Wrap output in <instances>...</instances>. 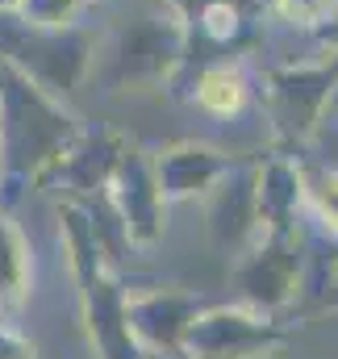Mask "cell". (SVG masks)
Masks as SVG:
<instances>
[{
    "label": "cell",
    "instance_id": "7402d4cb",
    "mask_svg": "<svg viewBox=\"0 0 338 359\" xmlns=\"http://www.w3.org/2000/svg\"><path fill=\"white\" fill-rule=\"evenodd\" d=\"M322 305H326V309H338V259H334V268H330V276H326V288H322Z\"/></svg>",
    "mask_w": 338,
    "mask_h": 359
},
{
    "label": "cell",
    "instance_id": "d6986e66",
    "mask_svg": "<svg viewBox=\"0 0 338 359\" xmlns=\"http://www.w3.org/2000/svg\"><path fill=\"white\" fill-rule=\"evenodd\" d=\"M271 13H276L284 25L313 34L326 17L338 13V0H271Z\"/></svg>",
    "mask_w": 338,
    "mask_h": 359
},
{
    "label": "cell",
    "instance_id": "2e32d148",
    "mask_svg": "<svg viewBox=\"0 0 338 359\" xmlns=\"http://www.w3.org/2000/svg\"><path fill=\"white\" fill-rule=\"evenodd\" d=\"M305 209L313 213L322 234L338 243V168L305 163Z\"/></svg>",
    "mask_w": 338,
    "mask_h": 359
},
{
    "label": "cell",
    "instance_id": "5b68a950",
    "mask_svg": "<svg viewBox=\"0 0 338 359\" xmlns=\"http://www.w3.org/2000/svg\"><path fill=\"white\" fill-rule=\"evenodd\" d=\"M104 196H109L113 213L121 217V230H126L134 251H151V247L163 243V234H168V201H163V192L155 184L147 151L126 142L113 176L104 184Z\"/></svg>",
    "mask_w": 338,
    "mask_h": 359
},
{
    "label": "cell",
    "instance_id": "8fae6325",
    "mask_svg": "<svg viewBox=\"0 0 338 359\" xmlns=\"http://www.w3.org/2000/svg\"><path fill=\"white\" fill-rule=\"evenodd\" d=\"M205 226L209 238L222 255H238L255 234V196H251V168H230V176H222L205 192Z\"/></svg>",
    "mask_w": 338,
    "mask_h": 359
},
{
    "label": "cell",
    "instance_id": "cb8c5ba5",
    "mask_svg": "<svg viewBox=\"0 0 338 359\" xmlns=\"http://www.w3.org/2000/svg\"><path fill=\"white\" fill-rule=\"evenodd\" d=\"M330 113H338V88H334V104H330Z\"/></svg>",
    "mask_w": 338,
    "mask_h": 359
},
{
    "label": "cell",
    "instance_id": "e0dca14e",
    "mask_svg": "<svg viewBox=\"0 0 338 359\" xmlns=\"http://www.w3.org/2000/svg\"><path fill=\"white\" fill-rule=\"evenodd\" d=\"M196 29L213 42V46H230L251 29V13L234 0H205L196 13Z\"/></svg>",
    "mask_w": 338,
    "mask_h": 359
},
{
    "label": "cell",
    "instance_id": "5bb4252c",
    "mask_svg": "<svg viewBox=\"0 0 338 359\" xmlns=\"http://www.w3.org/2000/svg\"><path fill=\"white\" fill-rule=\"evenodd\" d=\"M55 213H59V243H63V255H67V271H72L76 284L88 280L92 271L113 268V264L104 259V247H100V238H96V226H92V213H88L84 201L63 196V201L55 205Z\"/></svg>",
    "mask_w": 338,
    "mask_h": 359
},
{
    "label": "cell",
    "instance_id": "ba28073f",
    "mask_svg": "<svg viewBox=\"0 0 338 359\" xmlns=\"http://www.w3.org/2000/svg\"><path fill=\"white\" fill-rule=\"evenodd\" d=\"M230 168H234V155L213 142H201V138H180L151 155V172H155V184L168 205L205 201V192L222 176H230Z\"/></svg>",
    "mask_w": 338,
    "mask_h": 359
},
{
    "label": "cell",
    "instance_id": "7a4b0ae2",
    "mask_svg": "<svg viewBox=\"0 0 338 359\" xmlns=\"http://www.w3.org/2000/svg\"><path fill=\"white\" fill-rule=\"evenodd\" d=\"M305 251H309V238L301 234V226L297 230L255 234L230 264V288L238 292L243 305L280 318L284 309H292L301 301Z\"/></svg>",
    "mask_w": 338,
    "mask_h": 359
},
{
    "label": "cell",
    "instance_id": "9c48e42d",
    "mask_svg": "<svg viewBox=\"0 0 338 359\" xmlns=\"http://www.w3.org/2000/svg\"><path fill=\"white\" fill-rule=\"evenodd\" d=\"M251 196L259 234L297 230L305 213V159L297 151H267L251 168Z\"/></svg>",
    "mask_w": 338,
    "mask_h": 359
},
{
    "label": "cell",
    "instance_id": "d4e9b609",
    "mask_svg": "<svg viewBox=\"0 0 338 359\" xmlns=\"http://www.w3.org/2000/svg\"><path fill=\"white\" fill-rule=\"evenodd\" d=\"M84 4H100V0H84Z\"/></svg>",
    "mask_w": 338,
    "mask_h": 359
},
{
    "label": "cell",
    "instance_id": "9a60e30c",
    "mask_svg": "<svg viewBox=\"0 0 338 359\" xmlns=\"http://www.w3.org/2000/svg\"><path fill=\"white\" fill-rule=\"evenodd\" d=\"M34 259L13 213H0V309H21L29 297Z\"/></svg>",
    "mask_w": 338,
    "mask_h": 359
},
{
    "label": "cell",
    "instance_id": "ffe728a7",
    "mask_svg": "<svg viewBox=\"0 0 338 359\" xmlns=\"http://www.w3.org/2000/svg\"><path fill=\"white\" fill-rule=\"evenodd\" d=\"M0 359H38V347H34V339H25L8 322H0Z\"/></svg>",
    "mask_w": 338,
    "mask_h": 359
},
{
    "label": "cell",
    "instance_id": "7c38bea8",
    "mask_svg": "<svg viewBox=\"0 0 338 359\" xmlns=\"http://www.w3.org/2000/svg\"><path fill=\"white\" fill-rule=\"evenodd\" d=\"M117 72L130 80H168L184 63V25L180 21H138L121 34L117 50Z\"/></svg>",
    "mask_w": 338,
    "mask_h": 359
},
{
    "label": "cell",
    "instance_id": "603a6c76",
    "mask_svg": "<svg viewBox=\"0 0 338 359\" xmlns=\"http://www.w3.org/2000/svg\"><path fill=\"white\" fill-rule=\"evenodd\" d=\"M17 4L21 0H0V13H17Z\"/></svg>",
    "mask_w": 338,
    "mask_h": 359
},
{
    "label": "cell",
    "instance_id": "3957f363",
    "mask_svg": "<svg viewBox=\"0 0 338 359\" xmlns=\"http://www.w3.org/2000/svg\"><path fill=\"white\" fill-rule=\"evenodd\" d=\"M334 88L338 63H326V59H292L263 76V100H267L280 151H297L322 130L334 104Z\"/></svg>",
    "mask_w": 338,
    "mask_h": 359
},
{
    "label": "cell",
    "instance_id": "30bf717a",
    "mask_svg": "<svg viewBox=\"0 0 338 359\" xmlns=\"http://www.w3.org/2000/svg\"><path fill=\"white\" fill-rule=\"evenodd\" d=\"M121 151H126V138L117 130H109V126L80 130V138L67 147V155L46 172V180L38 188H63V196H72V201L96 196V192H104Z\"/></svg>",
    "mask_w": 338,
    "mask_h": 359
},
{
    "label": "cell",
    "instance_id": "277c9868",
    "mask_svg": "<svg viewBox=\"0 0 338 359\" xmlns=\"http://www.w3.org/2000/svg\"><path fill=\"white\" fill-rule=\"evenodd\" d=\"M288 347V326L276 313H259L251 305H205L184 343V359H276Z\"/></svg>",
    "mask_w": 338,
    "mask_h": 359
},
{
    "label": "cell",
    "instance_id": "4fadbf2b",
    "mask_svg": "<svg viewBox=\"0 0 338 359\" xmlns=\"http://www.w3.org/2000/svg\"><path fill=\"white\" fill-rule=\"evenodd\" d=\"M251 76L238 59H213L196 72L192 80V104L205 113V117H217V121H230L238 113H247L251 104Z\"/></svg>",
    "mask_w": 338,
    "mask_h": 359
},
{
    "label": "cell",
    "instance_id": "ac0fdd59",
    "mask_svg": "<svg viewBox=\"0 0 338 359\" xmlns=\"http://www.w3.org/2000/svg\"><path fill=\"white\" fill-rule=\"evenodd\" d=\"M84 8V0H21L13 17L29 29H67V25H80Z\"/></svg>",
    "mask_w": 338,
    "mask_h": 359
},
{
    "label": "cell",
    "instance_id": "6da1fadb",
    "mask_svg": "<svg viewBox=\"0 0 338 359\" xmlns=\"http://www.w3.org/2000/svg\"><path fill=\"white\" fill-rule=\"evenodd\" d=\"M4 63V59H0ZM80 121L50 92L29 84L17 67L0 72V172H17L38 188L46 172L80 138Z\"/></svg>",
    "mask_w": 338,
    "mask_h": 359
},
{
    "label": "cell",
    "instance_id": "44dd1931",
    "mask_svg": "<svg viewBox=\"0 0 338 359\" xmlns=\"http://www.w3.org/2000/svg\"><path fill=\"white\" fill-rule=\"evenodd\" d=\"M313 42H318V50L326 55V63H338V13L326 17V21L313 29Z\"/></svg>",
    "mask_w": 338,
    "mask_h": 359
},
{
    "label": "cell",
    "instance_id": "484cf974",
    "mask_svg": "<svg viewBox=\"0 0 338 359\" xmlns=\"http://www.w3.org/2000/svg\"><path fill=\"white\" fill-rule=\"evenodd\" d=\"M0 313H4V309H0Z\"/></svg>",
    "mask_w": 338,
    "mask_h": 359
},
{
    "label": "cell",
    "instance_id": "8992f818",
    "mask_svg": "<svg viewBox=\"0 0 338 359\" xmlns=\"http://www.w3.org/2000/svg\"><path fill=\"white\" fill-rule=\"evenodd\" d=\"M80 292V322H84L88 347L96 359H147V351L138 347L130 322H126V284L117 268H100L88 280L76 284Z\"/></svg>",
    "mask_w": 338,
    "mask_h": 359
},
{
    "label": "cell",
    "instance_id": "52a82bcc",
    "mask_svg": "<svg viewBox=\"0 0 338 359\" xmlns=\"http://www.w3.org/2000/svg\"><path fill=\"white\" fill-rule=\"evenodd\" d=\"M205 309L201 292L188 288H142V292H126V322L138 339V347L151 355H180V343L192 326V318Z\"/></svg>",
    "mask_w": 338,
    "mask_h": 359
}]
</instances>
